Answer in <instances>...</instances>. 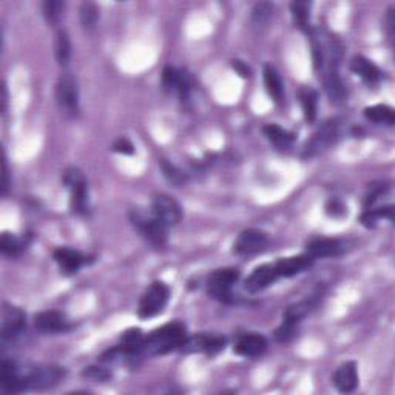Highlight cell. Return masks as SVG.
<instances>
[{"mask_svg":"<svg viewBox=\"0 0 395 395\" xmlns=\"http://www.w3.org/2000/svg\"><path fill=\"white\" fill-rule=\"evenodd\" d=\"M187 339V329L182 323H169L145 337L144 354L150 356L165 355L182 348Z\"/></svg>","mask_w":395,"mask_h":395,"instance_id":"1","label":"cell"},{"mask_svg":"<svg viewBox=\"0 0 395 395\" xmlns=\"http://www.w3.org/2000/svg\"><path fill=\"white\" fill-rule=\"evenodd\" d=\"M62 367L57 366H25L21 367V377L25 389H47L56 386L63 378Z\"/></svg>","mask_w":395,"mask_h":395,"instance_id":"2","label":"cell"},{"mask_svg":"<svg viewBox=\"0 0 395 395\" xmlns=\"http://www.w3.org/2000/svg\"><path fill=\"white\" fill-rule=\"evenodd\" d=\"M170 298V289L161 281L151 283L147 290L144 292L139 303L138 314L141 318H151L161 314L165 306L169 303Z\"/></svg>","mask_w":395,"mask_h":395,"instance_id":"3","label":"cell"},{"mask_svg":"<svg viewBox=\"0 0 395 395\" xmlns=\"http://www.w3.org/2000/svg\"><path fill=\"white\" fill-rule=\"evenodd\" d=\"M239 278V270L233 267L215 270L207 279V292L210 297L221 303H228L232 299V288Z\"/></svg>","mask_w":395,"mask_h":395,"instance_id":"4","label":"cell"},{"mask_svg":"<svg viewBox=\"0 0 395 395\" xmlns=\"http://www.w3.org/2000/svg\"><path fill=\"white\" fill-rule=\"evenodd\" d=\"M56 98L62 113L68 118H76L79 113V92L78 84L72 76H63L56 87Z\"/></svg>","mask_w":395,"mask_h":395,"instance_id":"5","label":"cell"},{"mask_svg":"<svg viewBox=\"0 0 395 395\" xmlns=\"http://www.w3.org/2000/svg\"><path fill=\"white\" fill-rule=\"evenodd\" d=\"M63 182L70 189V207L74 213H82L87 207L88 190L87 182L78 169H70L63 175Z\"/></svg>","mask_w":395,"mask_h":395,"instance_id":"6","label":"cell"},{"mask_svg":"<svg viewBox=\"0 0 395 395\" xmlns=\"http://www.w3.org/2000/svg\"><path fill=\"white\" fill-rule=\"evenodd\" d=\"M131 221H133V224L138 227V231L141 232L151 244H155V246L165 244V241H167L169 227L165 226L164 222L159 221L156 216L135 213L133 215Z\"/></svg>","mask_w":395,"mask_h":395,"instance_id":"7","label":"cell"},{"mask_svg":"<svg viewBox=\"0 0 395 395\" xmlns=\"http://www.w3.org/2000/svg\"><path fill=\"white\" fill-rule=\"evenodd\" d=\"M151 215L164 222L169 228L180 224L182 220V209L180 202L169 195H158L151 204Z\"/></svg>","mask_w":395,"mask_h":395,"instance_id":"8","label":"cell"},{"mask_svg":"<svg viewBox=\"0 0 395 395\" xmlns=\"http://www.w3.org/2000/svg\"><path fill=\"white\" fill-rule=\"evenodd\" d=\"M269 244V237L258 228H247L241 232L238 239L233 244V252L238 255H252L263 252Z\"/></svg>","mask_w":395,"mask_h":395,"instance_id":"9","label":"cell"},{"mask_svg":"<svg viewBox=\"0 0 395 395\" xmlns=\"http://www.w3.org/2000/svg\"><path fill=\"white\" fill-rule=\"evenodd\" d=\"M25 320L27 318H25V314L21 309L5 303L2 309V340H14L17 335H21L25 329V324H27Z\"/></svg>","mask_w":395,"mask_h":395,"instance_id":"10","label":"cell"},{"mask_svg":"<svg viewBox=\"0 0 395 395\" xmlns=\"http://www.w3.org/2000/svg\"><path fill=\"white\" fill-rule=\"evenodd\" d=\"M346 244L335 238H314L306 246V253L312 258H334L345 253Z\"/></svg>","mask_w":395,"mask_h":395,"instance_id":"11","label":"cell"},{"mask_svg":"<svg viewBox=\"0 0 395 395\" xmlns=\"http://www.w3.org/2000/svg\"><path fill=\"white\" fill-rule=\"evenodd\" d=\"M277 278L279 277L277 273L275 264H263L250 273V277L246 279L244 288L247 292H250V294H258V292L264 290L266 288H269L270 284L275 283Z\"/></svg>","mask_w":395,"mask_h":395,"instance_id":"12","label":"cell"},{"mask_svg":"<svg viewBox=\"0 0 395 395\" xmlns=\"http://www.w3.org/2000/svg\"><path fill=\"white\" fill-rule=\"evenodd\" d=\"M34 326L37 330H41V332L57 334V332H65L70 328V323L62 312L47 310L41 312V314H37L34 317Z\"/></svg>","mask_w":395,"mask_h":395,"instance_id":"13","label":"cell"},{"mask_svg":"<svg viewBox=\"0 0 395 395\" xmlns=\"http://www.w3.org/2000/svg\"><path fill=\"white\" fill-rule=\"evenodd\" d=\"M273 264H275L278 277L290 278L304 270H308L309 267L314 264V258L309 257L308 253H304V255H297V257L279 258L277 263H273Z\"/></svg>","mask_w":395,"mask_h":395,"instance_id":"14","label":"cell"},{"mask_svg":"<svg viewBox=\"0 0 395 395\" xmlns=\"http://www.w3.org/2000/svg\"><path fill=\"white\" fill-rule=\"evenodd\" d=\"M267 340L259 334H244L241 335L237 345H235V352L238 355L247 356V359H255L266 352Z\"/></svg>","mask_w":395,"mask_h":395,"instance_id":"15","label":"cell"},{"mask_svg":"<svg viewBox=\"0 0 395 395\" xmlns=\"http://www.w3.org/2000/svg\"><path fill=\"white\" fill-rule=\"evenodd\" d=\"M334 385L343 394L355 391V387L359 386V372H356V365L354 361L343 363L337 369L334 375Z\"/></svg>","mask_w":395,"mask_h":395,"instance_id":"16","label":"cell"},{"mask_svg":"<svg viewBox=\"0 0 395 395\" xmlns=\"http://www.w3.org/2000/svg\"><path fill=\"white\" fill-rule=\"evenodd\" d=\"M53 258L57 266H59L61 272L65 273V275H73V273L78 272L85 261V258L78 250L67 247H61L54 250Z\"/></svg>","mask_w":395,"mask_h":395,"instance_id":"17","label":"cell"},{"mask_svg":"<svg viewBox=\"0 0 395 395\" xmlns=\"http://www.w3.org/2000/svg\"><path fill=\"white\" fill-rule=\"evenodd\" d=\"M182 348L184 350H187V352H207L213 355L220 352L221 349H224V339L210 335H198L192 337V339H187Z\"/></svg>","mask_w":395,"mask_h":395,"instance_id":"18","label":"cell"},{"mask_svg":"<svg viewBox=\"0 0 395 395\" xmlns=\"http://www.w3.org/2000/svg\"><path fill=\"white\" fill-rule=\"evenodd\" d=\"M2 389L10 394H17L25 391V385L21 377V366L14 361H2Z\"/></svg>","mask_w":395,"mask_h":395,"instance_id":"19","label":"cell"},{"mask_svg":"<svg viewBox=\"0 0 395 395\" xmlns=\"http://www.w3.org/2000/svg\"><path fill=\"white\" fill-rule=\"evenodd\" d=\"M337 135H339V125H337L334 120L324 124L321 129L315 133L312 141L308 144L309 155H314V153L329 147V145L335 141Z\"/></svg>","mask_w":395,"mask_h":395,"instance_id":"20","label":"cell"},{"mask_svg":"<svg viewBox=\"0 0 395 395\" xmlns=\"http://www.w3.org/2000/svg\"><path fill=\"white\" fill-rule=\"evenodd\" d=\"M324 84H326V92L332 102H340L345 98V87L339 73V61L334 59L330 61V65L328 68L326 78H324Z\"/></svg>","mask_w":395,"mask_h":395,"instance_id":"21","label":"cell"},{"mask_svg":"<svg viewBox=\"0 0 395 395\" xmlns=\"http://www.w3.org/2000/svg\"><path fill=\"white\" fill-rule=\"evenodd\" d=\"M350 68L355 74H359L360 78L367 82V84H377L380 81V70L377 65H374L371 61H367L363 56H355L352 62H350Z\"/></svg>","mask_w":395,"mask_h":395,"instance_id":"22","label":"cell"},{"mask_svg":"<svg viewBox=\"0 0 395 395\" xmlns=\"http://www.w3.org/2000/svg\"><path fill=\"white\" fill-rule=\"evenodd\" d=\"M263 73H264V85H266L267 93H269V96L273 100L279 104V102L283 100V94H284L281 78H279L278 72L272 65H266Z\"/></svg>","mask_w":395,"mask_h":395,"instance_id":"23","label":"cell"},{"mask_svg":"<svg viewBox=\"0 0 395 395\" xmlns=\"http://www.w3.org/2000/svg\"><path fill=\"white\" fill-rule=\"evenodd\" d=\"M263 131H264L266 138L269 139V141L279 150L289 149L290 145H292V142H294V135H292V133H289L288 130L281 129V127H279V125L269 124V125L264 127Z\"/></svg>","mask_w":395,"mask_h":395,"instance_id":"24","label":"cell"},{"mask_svg":"<svg viewBox=\"0 0 395 395\" xmlns=\"http://www.w3.org/2000/svg\"><path fill=\"white\" fill-rule=\"evenodd\" d=\"M299 102H301L304 118L308 122H314L317 118V110H318V93L314 88L303 87L298 93Z\"/></svg>","mask_w":395,"mask_h":395,"instance_id":"25","label":"cell"},{"mask_svg":"<svg viewBox=\"0 0 395 395\" xmlns=\"http://www.w3.org/2000/svg\"><path fill=\"white\" fill-rule=\"evenodd\" d=\"M54 54L56 61L61 67H65L70 57H72V41H70V36L65 30L57 31L54 42Z\"/></svg>","mask_w":395,"mask_h":395,"instance_id":"26","label":"cell"},{"mask_svg":"<svg viewBox=\"0 0 395 395\" xmlns=\"http://www.w3.org/2000/svg\"><path fill=\"white\" fill-rule=\"evenodd\" d=\"M365 116L377 124H386L392 125L395 122V113L394 108L389 105H372L367 107L365 110Z\"/></svg>","mask_w":395,"mask_h":395,"instance_id":"27","label":"cell"},{"mask_svg":"<svg viewBox=\"0 0 395 395\" xmlns=\"http://www.w3.org/2000/svg\"><path fill=\"white\" fill-rule=\"evenodd\" d=\"M63 11H65V2H61V0H47V2H43L42 5L43 17H45L47 23L50 25L59 23L63 16Z\"/></svg>","mask_w":395,"mask_h":395,"instance_id":"28","label":"cell"},{"mask_svg":"<svg viewBox=\"0 0 395 395\" xmlns=\"http://www.w3.org/2000/svg\"><path fill=\"white\" fill-rule=\"evenodd\" d=\"M25 247H27V243H25L23 238H19L16 237V235H11V233L2 235V252L6 255V257H11V258L19 257Z\"/></svg>","mask_w":395,"mask_h":395,"instance_id":"29","label":"cell"},{"mask_svg":"<svg viewBox=\"0 0 395 395\" xmlns=\"http://www.w3.org/2000/svg\"><path fill=\"white\" fill-rule=\"evenodd\" d=\"M99 19V10L93 2H85L81 6V23L85 30H93L96 27Z\"/></svg>","mask_w":395,"mask_h":395,"instance_id":"30","label":"cell"},{"mask_svg":"<svg viewBox=\"0 0 395 395\" xmlns=\"http://www.w3.org/2000/svg\"><path fill=\"white\" fill-rule=\"evenodd\" d=\"M292 17H294V22L298 28L304 30L308 27L309 16H310V3L309 2H294L290 5Z\"/></svg>","mask_w":395,"mask_h":395,"instance_id":"31","label":"cell"},{"mask_svg":"<svg viewBox=\"0 0 395 395\" xmlns=\"http://www.w3.org/2000/svg\"><path fill=\"white\" fill-rule=\"evenodd\" d=\"M273 14V5L272 3H266V2H261L257 3L253 8V21L258 22V23H263L267 22Z\"/></svg>","mask_w":395,"mask_h":395,"instance_id":"32","label":"cell"},{"mask_svg":"<svg viewBox=\"0 0 395 395\" xmlns=\"http://www.w3.org/2000/svg\"><path fill=\"white\" fill-rule=\"evenodd\" d=\"M295 328H297L295 323L284 320L281 326H279V328L277 329V332H275L277 340L281 341V343L289 341V340L292 339V337H294V334H295Z\"/></svg>","mask_w":395,"mask_h":395,"instance_id":"33","label":"cell"},{"mask_svg":"<svg viewBox=\"0 0 395 395\" xmlns=\"http://www.w3.org/2000/svg\"><path fill=\"white\" fill-rule=\"evenodd\" d=\"M161 167H162V171H164L165 178H167L169 181L175 182V184H181L184 180H186V178H184V175L181 173V171L178 170L176 167H173V165H170L167 161H162V162H161Z\"/></svg>","mask_w":395,"mask_h":395,"instance_id":"34","label":"cell"},{"mask_svg":"<svg viewBox=\"0 0 395 395\" xmlns=\"http://www.w3.org/2000/svg\"><path fill=\"white\" fill-rule=\"evenodd\" d=\"M114 151L124 153V155H133L135 147H133V144L129 141V139L120 138V139H118L116 144H114Z\"/></svg>","mask_w":395,"mask_h":395,"instance_id":"35","label":"cell"},{"mask_svg":"<svg viewBox=\"0 0 395 395\" xmlns=\"http://www.w3.org/2000/svg\"><path fill=\"white\" fill-rule=\"evenodd\" d=\"M85 375L87 377L99 380V381H104L110 377L105 369H102V367H88V369H85Z\"/></svg>","mask_w":395,"mask_h":395,"instance_id":"36","label":"cell"},{"mask_svg":"<svg viewBox=\"0 0 395 395\" xmlns=\"http://www.w3.org/2000/svg\"><path fill=\"white\" fill-rule=\"evenodd\" d=\"M328 213L337 216L339 213H345V207L341 206L339 201H330V206H328Z\"/></svg>","mask_w":395,"mask_h":395,"instance_id":"37","label":"cell"},{"mask_svg":"<svg viewBox=\"0 0 395 395\" xmlns=\"http://www.w3.org/2000/svg\"><path fill=\"white\" fill-rule=\"evenodd\" d=\"M233 68L237 70L241 76H244V78L246 76H250V70H248L246 63H243L241 61H233Z\"/></svg>","mask_w":395,"mask_h":395,"instance_id":"38","label":"cell"},{"mask_svg":"<svg viewBox=\"0 0 395 395\" xmlns=\"http://www.w3.org/2000/svg\"><path fill=\"white\" fill-rule=\"evenodd\" d=\"M6 189H8V169H6V162H3V184H2L3 193H6Z\"/></svg>","mask_w":395,"mask_h":395,"instance_id":"39","label":"cell"}]
</instances>
